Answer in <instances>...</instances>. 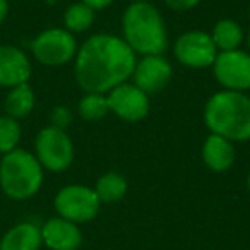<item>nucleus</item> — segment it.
Instances as JSON below:
<instances>
[{
	"label": "nucleus",
	"mask_w": 250,
	"mask_h": 250,
	"mask_svg": "<svg viewBox=\"0 0 250 250\" xmlns=\"http://www.w3.org/2000/svg\"><path fill=\"white\" fill-rule=\"evenodd\" d=\"M137 55L122 36L93 35L79 46L74 59V77L84 93L106 94L132 77Z\"/></svg>",
	"instance_id": "nucleus-1"
},
{
	"label": "nucleus",
	"mask_w": 250,
	"mask_h": 250,
	"mask_svg": "<svg viewBox=\"0 0 250 250\" xmlns=\"http://www.w3.org/2000/svg\"><path fill=\"white\" fill-rule=\"evenodd\" d=\"M122 38L136 55H163L168 31L160 9L151 2H132L122 16Z\"/></svg>",
	"instance_id": "nucleus-2"
},
{
	"label": "nucleus",
	"mask_w": 250,
	"mask_h": 250,
	"mask_svg": "<svg viewBox=\"0 0 250 250\" xmlns=\"http://www.w3.org/2000/svg\"><path fill=\"white\" fill-rule=\"evenodd\" d=\"M204 124L211 134L231 143L250 141V96L226 89L214 93L204 106Z\"/></svg>",
	"instance_id": "nucleus-3"
},
{
	"label": "nucleus",
	"mask_w": 250,
	"mask_h": 250,
	"mask_svg": "<svg viewBox=\"0 0 250 250\" xmlns=\"http://www.w3.org/2000/svg\"><path fill=\"white\" fill-rule=\"evenodd\" d=\"M45 170L28 149L11 151L0 160V192L12 201H28L40 192Z\"/></svg>",
	"instance_id": "nucleus-4"
},
{
	"label": "nucleus",
	"mask_w": 250,
	"mask_h": 250,
	"mask_svg": "<svg viewBox=\"0 0 250 250\" xmlns=\"http://www.w3.org/2000/svg\"><path fill=\"white\" fill-rule=\"evenodd\" d=\"M33 154L43 167V170L60 173L72 165L74 143L63 129L48 125L36 134Z\"/></svg>",
	"instance_id": "nucleus-5"
},
{
	"label": "nucleus",
	"mask_w": 250,
	"mask_h": 250,
	"mask_svg": "<svg viewBox=\"0 0 250 250\" xmlns=\"http://www.w3.org/2000/svg\"><path fill=\"white\" fill-rule=\"evenodd\" d=\"M79 45L76 35L65 28H48L35 36L31 42V53L36 62L46 67H60L72 62Z\"/></svg>",
	"instance_id": "nucleus-6"
},
{
	"label": "nucleus",
	"mask_w": 250,
	"mask_h": 250,
	"mask_svg": "<svg viewBox=\"0 0 250 250\" xmlns=\"http://www.w3.org/2000/svg\"><path fill=\"white\" fill-rule=\"evenodd\" d=\"M53 208L60 218L79 225V223H87L96 218L101 202L94 188L87 185L72 184L65 185L57 192L53 199Z\"/></svg>",
	"instance_id": "nucleus-7"
},
{
	"label": "nucleus",
	"mask_w": 250,
	"mask_h": 250,
	"mask_svg": "<svg viewBox=\"0 0 250 250\" xmlns=\"http://www.w3.org/2000/svg\"><path fill=\"white\" fill-rule=\"evenodd\" d=\"M173 55L184 67L188 69H208L212 67L218 48L211 35L206 31H187L180 35L173 43Z\"/></svg>",
	"instance_id": "nucleus-8"
},
{
	"label": "nucleus",
	"mask_w": 250,
	"mask_h": 250,
	"mask_svg": "<svg viewBox=\"0 0 250 250\" xmlns=\"http://www.w3.org/2000/svg\"><path fill=\"white\" fill-rule=\"evenodd\" d=\"M212 72L223 89L247 93L250 89V53L240 48L218 52Z\"/></svg>",
	"instance_id": "nucleus-9"
},
{
	"label": "nucleus",
	"mask_w": 250,
	"mask_h": 250,
	"mask_svg": "<svg viewBox=\"0 0 250 250\" xmlns=\"http://www.w3.org/2000/svg\"><path fill=\"white\" fill-rule=\"evenodd\" d=\"M106 100L111 113L117 115L120 120L130 122V124L146 118L151 108L149 94L144 93L130 81L118 84L110 93H106Z\"/></svg>",
	"instance_id": "nucleus-10"
},
{
	"label": "nucleus",
	"mask_w": 250,
	"mask_h": 250,
	"mask_svg": "<svg viewBox=\"0 0 250 250\" xmlns=\"http://www.w3.org/2000/svg\"><path fill=\"white\" fill-rule=\"evenodd\" d=\"M171 63L163 55H143L136 62L132 72V83L144 93H158L171 79Z\"/></svg>",
	"instance_id": "nucleus-11"
},
{
	"label": "nucleus",
	"mask_w": 250,
	"mask_h": 250,
	"mask_svg": "<svg viewBox=\"0 0 250 250\" xmlns=\"http://www.w3.org/2000/svg\"><path fill=\"white\" fill-rule=\"evenodd\" d=\"M33 65L29 55L16 45H0V87L11 89L29 83Z\"/></svg>",
	"instance_id": "nucleus-12"
},
{
	"label": "nucleus",
	"mask_w": 250,
	"mask_h": 250,
	"mask_svg": "<svg viewBox=\"0 0 250 250\" xmlns=\"http://www.w3.org/2000/svg\"><path fill=\"white\" fill-rule=\"evenodd\" d=\"M40 229L43 243L50 250H77L83 243V231L79 226L60 216L50 218Z\"/></svg>",
	"instance_id": "nucleus-13"
},
{
	"label": "nucleus",
	"mask_w": 250,
	"mask_h": 250,
	"mask_svg": "<svg viewBox=\"0 0 250 250\" xmlns=\"http://www.w3.org/2000/svg\"><path fill=\"white\" fill-rule=\"evenodd\" d=\"M236 158L235 143L216 134H209L202 144V161L212 171H226L233 167Z\"/></svg>",
	"instance_id": "nucleus-14"
},
{
	"label": "nucleus",
	"mask_w": 250,
	"mask_h": 250,
	"mask_svg": "<svg viewBox=\"0 0 250 250\" xmlns=\"http://www.w3.org/2000/svg\"><path fill=\"white\" fill-rule=\"evenodd\" d=\"M42 245V229L31 221L14 225L0 240V250H40Z\"/></svg>",
	"instance_id": "nucleus-15"
},
{
	"label": "nucleus",
	"mask_w": 250,
	"mask_h": 250,
	"mask_svg": "<svg viewBox=\"0 0 250 250\" xmlns=\"http://www.w3.org/2000/svg\"><path fill=\"white\" fill-rule=\"evenodd\" d=\"M36 96L33 87L29 83L19 84L16 87H11L5 94L4 100V110L5 115L16 118V120H22V118L29 117L31 111L35 110Z\"/></svg>",
	"instance_id": "nucleus-16"
},
{
	"label": "nucleus",
	"mask_w": 250,
	"mask_h": 250,
	"mask_svg": "<svg viewBox=\"0 0 250 250\" xmlns=\"http://www.w3.org/2000/svg\"><path fill=\"white\" fill-rule=\"evenodd\" d=\"M209 35H211L218 52L238 50L245 40V33H243L242 26L233 19H219L212 26V31Z\"/></svg>",
	"instance_id": "nucleus-17"
},
{
	"label": "nucleus",
	"mask_w": 250,
	"mask_h": 250,
	"mask_svg": "<svg viewBox=\"0 0 250 250\" xmlns=\"http://www.w3.org/2000/svg\"><path fill=\"white\" fill-rule=\"evenodd\" d=\"M127 190H129V184L124 175L117 173V171H108V173L101 175L94 184V192H96L100 202H106V204L124 199Z\"/></svg>",
	"instance_id": "nucleus-18"
},
{
	"label": "nucleus",
	"mask_w": 250,
	"mask_h": 250,
	"mask_svg": "<svg viewBox=\"0 0 250 250\" xmlns=\"http://www.w3.org/2000/svg\"><path fill=\"white\" fill-rule=\"evenodd\" d=\"M94 14L96 12L84 2H74L63 12V28L72 35L87 31L94 22Z\"/></svg>",
	"instance_id": "nucleus-19"
},
{
	"label": "nucleus",
	"mask_w": 250,
	"mask_h": 250,
	"mask_svg": "<svg viewBox=\"0 0 250 250\" xmlns=\"http://www.w3.org/2000/svg\"><path fill=\"white\" fill-rule=\"evenodd\" d=\"M77 113L86 122H96V120L104 118L110 113L106 94L86 93L79 100V103H77Z\"/></svg>",
	"instance_id": "nucleus-20"
},
{
	"label": "nucleus",
	"mask_w": 250,
	"mask_h": 250,
	"mask_svg": "<svg viewBox=\"0 0 250 250\" xmlns=\"http://www.w3.org/2000/svg\"><path fill=\"white\" fill-rule=\"evenodd\" d=\"M21 122L9 115H0V154H7L18 149L21 143Z\"/></svg>",
	"instance_id": "nucleus-21"
},
{
	"label": "nucleus",
	"mask_w": 250,
	"mask_h": 250,
	"mask_svg": "<svg viewBox=\"0 0 250 250\" xmlns=\"http://www.w3.org/2000/svg\"><path fill=\"white\" fill-rule=\"evenodd\" d=\"M50 120H52L53 127H59V129L65 130L70 125V120H72V111L67 106H55L50 115Z\"/></svg>",
	"instance_id": "nucleus-22"
},
{
	"label": "nucleus",
	"mask_w": 250,
	"mask_h": 250,
	"mask_svg": "<svg viewBox=\"0 0 250 250\" xmlns=\"http://www.w3.org/2000/svg\"><path fill=\"white\" fill-rule=\"evenodd\" d=\"M165 4H167L168 9L175 12H187L197 7L201 4V0H165Z\"/></svg>",
	"instance_id": "nucleus-23"
},
{
	"label": "nucleus",
	"mask_w": 250,
	"mask_h": 250,
	"mask_svg": "<svg viewBox=\"0 0 250 250\" xmlns=\"http://www.w3.org/2000/svg\"><path fill=\"white\" fill-rule=\"evenodd\" d=\"M81 2H84L87 7H91L94 12H96V11H103V9L110 7L115 0H81Z\"/></svg>",
	"instance_id": "nucleus-24"
},
{
	"label": "nucleus",
	"mask_w": 250,
	"mask_h": 250,
	"mask_svg": "<svg viewBox=\"0 0 250 250\" xmlns=\"http://www.w3.org/2000/svg\"><path fill=\"white\" fill-rule=\"evenodd\" d=\"M9 9H11V5H9V0H0V24L7 19Z\"/></svg>",
	"instance_id": "nucleus-25"
},
{
	"label": "nucleus",
	"mask_w": 250,
	"mask_h": 250,
	"mask_svg": "<svg viewBox=\"0 0 250 250\" xmlns=\"http://www.w3.org/2000/svg\"><path fill=\"white\" fill-rule=\"evenodd\" d=\"M245 40H247V46H249V53H250V28H249V33H247Z\"/></svg>",
	"instance_id": "nucleus-26"
},
{
	"label": "nucleus",
	"mask_w": 250,
	"mask_h": 250,
	"mask_svg": "<svg viewBox=\"0 0 250 250\" xmlns=\"http://www.w3.org/2000/svg\"><path fill=\"white\" fill-rule=\"evenodd\" d=\"M247 188H249V192H250V171H249V175H247Z\"/></svg>",
	"instance_id": "nucleus-27"
},
{
	"label": "nucleus",
	"mask_w": 250,
	"mask_h": 250,
	"mask_svg": "<svg viewBox=\"0 0 250 250\" xmlns=\"http://www.w3.org/2000/svg\"><path fill=\"white\" fill-rule=\"evenodd\" d=\"M132 2H151V0H130V4H132Z\"/></svg>",
	"instance_id": "nucleus-28"
},
{
	"label": "nucleus",
	"mask_w": 250,
	"mask_h": 250,
	"mask_svg": "<svg viewBox=\"0 0 250 250\" xmlns=\"http://www.w3.org/2000/svg\"><path fill=\"white\" fill-rule=\"evenodd\" d=\"M45 2H46V4H55L57 0H45Z\"/></svg>",
	"instance_id": "nucleus-29"
},
{
	"label": "nucleus",
	"mask_w": 250,
	"mask_h": 250,
	"mask_svg": "<svg viewBox=\"0 0 250 250\" xmlns=\"http://www.w3.org/2000/svg\"><path fill=\"white\" fill-rule=\"evenodd\" d=\"M249 14H250V7H249Z\"/></svg>",
	"instance_id": "nucleus-30"
}]
</instances>
